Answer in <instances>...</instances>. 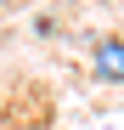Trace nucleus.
<instances>
[{
	"instance_id": "nucleus-1",
	"label": "nucleus",
	"mask_w": 124,
	"mask_h": 130,
	"mask_svg": "<svg viewBox=\"0 0 124 130\" xmlns=\"http://www.w3.org/2000/svg\"><path fill=\"white\" fill-rule=\"evenodd\" d=\"M90 68H96V79H113V85H124V40H118V34L96 40V51H90Z\"/></svg>"
},
{
	"instance_id": "nucleus-2",
	"label": "nucleus",
	"mask_w": 124,
	"mask_h": 130,
	"mask_svg": "<svg viewBox=\"0 0 124 130\" xmlns=\"http://www.w3.org/2000/svg\"><path fill=\"white\" fill-rule=\"evenodd\" d=\"M6 6H11V0H0V11H6Z\"/></svg>"
}]
</instances>
